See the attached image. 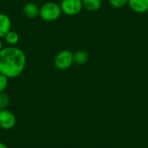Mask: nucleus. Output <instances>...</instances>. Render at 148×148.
<instances>
[{"label": "nucleus", "mask_w": 148, "mask_h": 148, "mask_svg": "<svg viewBox=\"0 0 148 148\" xmlns=\"http://www.w3.org/2000/svg\"><path fill=\"white\" fill-rule=\"evenodd\" d=\"M62 9L60 4L56 2H46L39 10V16L45 22L51 23L56 21L62 15Z\"/></svg>", "instance_id": "nucleus-2"}, {"label": "nucleus", "mask_w": 148, "mask_h": 148, "mask_svg": "<svg viewBox=\"0 0 148 148\" xmlns=\"http://www.w3.org/2000/svg\"><path fill=\"white\" fill-rule=\"evenodd\" d=\"M10 96L3 93L0 94V109H5L10 104Z\"/></svg>", "instance_id": "nucleus-12"}, {"label": "nucleus", "mask_w": 148, "mask_h": 148, "mask_svg": "<svg viewBox=\"0 0 148 148\" xmlns=\"http://www.w3.org/2000/svg\"><path fill=\"white\" fill-rule=\"evenodd\" d=\"M0 148H8V147L4 143H3V142L0 141Z\"/></svg>", "instance_id": "nucleus-15"}, {"label": "nucleus", "mask_w": 148, "mask_h": 148, "mask_svg": "<svg viewBox=\"0 0 148 148\" xmlns=\"http://www.w3.org/2000/svg\"><path fill=\"white\" fill-rule=\"evenodd\" d=\"M26 56L24 52L16 47L9 46L0 51V73L9 79L20 76L26 67Z\"/></svg>", "instance_id": "nucleus-1"}, {"label": "nucleus", "mask_w": 148, "mask_h": 148, "mask_svg": "<svg viewBox=\"0 0 148 148\" xmlns=\"http://www.w3.org/2000/svg\"><path fill=\"white\" fill-rule=\"evenodd\" d=\"M89 60V55L86 50L80 49L74 53V63L77 65H85Z\"/></svg>", "instance_id": "nucleus-9"}, {"label": "nucleus", "mask_w": 148, "mask_h": 148, "mask_svg": "<svg viewBox=\"0 0 148 148\" xmlns=\"http://www.w3.org/2000/svg\"><path fill=\"white\" fill-rule=\"evenodd\" d=\"M60 6L62 12L69 16L78 15L83 9L82 0H62Z\"/></svg>", "instance_id": "nucleus-4"}, {"label": "nucleus", "mask_w": 148, "mask_h": 148, "mask_svg": "<svg viewBox=\"0 0 148 148\" xmlns=\"http://www.w3.org/2000/svg\"><path fill=\"white\" fill-rule=\"evenodd\" d=\"M74 63V53L69 49L59 51L54 58V65L57 69L66 70Z\"/></svg>", "instance_id": "nucleus-3"}, {"label": "nucleus", "mask_w": 148, "mask_h": 148, "mask_svg": "<svg viewBox=\"0 0 148 148\" xmlns=\"http://www.w3.org/2000/svg\"><path fill=\"white\" fill-rule=\"evenodd\" d=\"M127 4L135 13L143 14L148 11V0H128Z\"/></svg>", "instance_id": "nucleus-6"}, {"label": "nucleus", "mask_w": 148, "mask_h": 148, "mask_svg": "<svg viewBox=\"0 0 148 148\" xmlns=\"http://www.w3.org/2000/svg\"><path fill=\"white\" fill-rule=\"evenodd\" d=\"M110 5L114 9H121L128 3V0H108Z\"/></svg>", "instance_id": "nucleus-13"}, {"label": "nucleus", "mask_w": 148, "mask_h": 148, "mask_svg": "<svg viewBox=\"0 0 148 148\" xmlns=\"http://www.w3.org/2000/svg\"><path fill=\"white\" fill-rule=\"evenodd\" d=\"M16 116L11 111L7 108L0 109V128L3 130H10L16 126Z\"/></svg>", "instance_id": "nucleus-5"}, {"label": "nucleus", "mask_w": 148, "mask_h": 148, "mask_svg": "<svg viewBox=\"0 0 148 148\" xmlns=\"http://www.w3.org/2000/svg\"><path fill=\"white\" fill-rule=\"evenodd\" d=\"M11 20L10 16L4 13H0V38H3L10 30Z\"/></svg>", "instance_id": "nucleus-8"}, {"label": "nucleus", "mask_w": 148, "mask_h": 148, "mask_svg": "<svg viewBox=\"0 0 148 148\" xmlns=\"http://www.w3.org/2000/svg\"><path fill=\"white\" fill-rule=\"evenodd\" d=\"M8 83H9V78L0 73V94L5 91V89L8 87Z\"/></svg>", "instance_id": "nucleus-14"}, {"label": "nucleus", "mask_w": 148, "mask_h": 148, "mask_svg": "<svg viewBox=\"0 0 148 148\" xmlns=\"http://www.w3.org/2000/svg\"><path fill=\"white\" fill-rule=\"evenodd\" d=\"M3 42H2V41H1V38H0V51L2 50V49H3Z\"/></svg>", "instance_id": "nucleus-16"}, {"label": "nucleus", "mask_w": 148, "mask_h": 148, "mask_svg": "<svg viewBox=\"0 0 148 148\" xmlns=\"http://www.w3.org/2000/svg\"><path fill=\"white\" fill-rule=\"evenodd\" d=\"M5 42L10 45V46H16L18 42H19V39H20V36H19V34L16 32V31H14V30H10L6 36L3 37Z\"/></svg>", "instance_id": "nucleus-11"}, {"label": "nucleus", "mask_w": 148, "mask_h": 148, "mask_svg": "<svg viewBox=\"0 0 148 148\" xmlns=\"http://www.w3.org/2000/svg\"><path fill=\"white\" fill-rule=\"evenodd\" d=\"M101 0H82L83 8L88 11H97L101 7Z\"/></svg>", "instance_id": "nucleus-10"}, {"label": "nucleus", "mask_w": 148, "mask_h": 148, "mask_svg": "<svg viewBox=\"0 0 148 148\" xmlns=\"http://www.w3.org/2000/svg\"><path fill=\"white\" fill-rule=\"evenodd\" d=\"M39 10H40V7L36 3L29 2L23 5V13L26 17L29 19H33V18L39 16Z\"/></svg>", "instance_id": "nucleus-7"}]
</instances>
